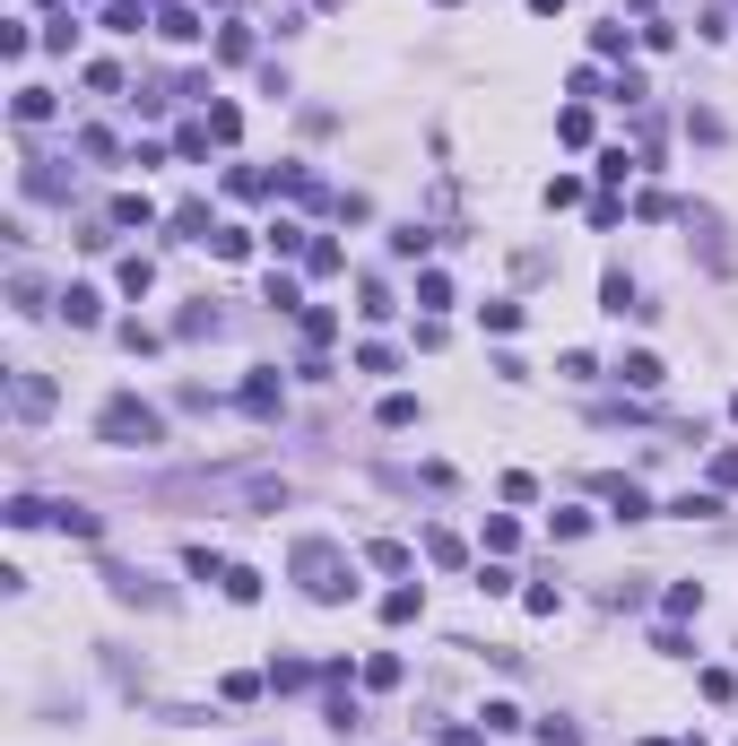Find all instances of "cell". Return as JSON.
I'll list each match as a JSON object with an SVG mask.
<instances>
[{
    "label": "cell",
    "instance_id": "cell-1",
    "mask_svg": "<svg viewBox=\"0 0 738 746\" xmlns=\"http://www.w3.org/2000/svg\"><path fill=\"white\" fill-rule=\"evenodd\" d=\"M287 573H296V591H304L313 608H339V599L357 591L348 547H331V538H296V547H287Z\"/></svg>",
    "mask_w": 738,
    "mask_h": 746
},
{
    "label": "cell",
    "instance_id": "cell-2",
    "mask_svg": "<svg viewBox=\"0 0 738 746\" xmlns=\"http://www.w3.org/2000/svg\"><path fill=\"white\" fill-rule=\"evenodd\" d=\"M96 443H114V452H148V443H165V417H157L139 391H114V399L96 408Z\"/></svg>",
    "mask_w": 738,
    "mask_h": 746
},
{
    "label": "cell",
    "instance_id": "cell-3",
    "mask_svg": "<svg viewBox=\"0 0 738 746\" xmlns=\"http://www.w3.org/2000/svg\"><path fill=\"white\" fill-rule=\"evenodd\" d=\"M53 399H61V391H53V373L9 365V417H18V426H44V417H53Z\"/></svg>",
    "mask_w": 738,
    "mask_h": 746
},
{
    "label": "cell",
    "instance_id": "cell-4",
    "mask_svg": "<svg viewBox=\"0 0 738 746\" xmlns=\"http://www.w3.org/2000/svg\"><path fill=\"white\" fill-rule=\"evenodd\" d=\"M678 218H687V235L704 244V269H722V278H730L738 252H730V226H722V209H678Z\"/></svg>",
    "mask_w": 738,
    "mask_h": 746
},
{
    "label": "cell",
    "instance_id": "cell-5",
    "mask_svg": "<svg viewBox=\"0 0 738 746\" xmlns=\"http://www.w3.org/2000/svg\"><path fill=\"white\" fill-rule=\"evenodd\" d=\"M235 399H244V417H278V408H287V382H278V365H252Z\"/></svg>",
    "mask_w": 738,
    "mask_h": 746
},
{
    "label": "cell",
    "instance_id": "cell-6",
    "mask_svg": "<svg viewBox=\"0 0 738 746\" xmlns=\"http://www.w3.org/2000/svg\"><path fill=\"white\" fill-rule=\"evenodd\" d=\"M600 503H609L616 521H651V512H660V503L643 496V478H600Z\"/></svg>",
    "mask_w": 738,
    "mask_h": 746
},
{
    "label": "cell",
    "instance_id": "cell-7",
    "mask_svg": "<svg viewBox=\"0 0 738 746\" xmlns=\"http://www.w3.org/2000/svg\"><path fill=\"white\" fill-rule=\"evenodd\" d=\"M105 591H114V599H130V608H165V591H157L139 564H105Z\"/></svg>",
    "mask_w": 738,
    "mask_h": 746
},
{
    "label": "cell",
    "instance_id": "cell-8",
    "mask_svg": "<svg viewBox=\"0 0 738 746\" xmlns=\"http://www.w3.org/2000/svg\"><path fill=\"white\" fill-rule=\"evenodd\" d=\"M53 313H61L70 330H96V322H105V287H61V304H53Z\"/></svg>",
    "mask_w": 738,
    "mask_h": 746
},
{
    "label": "cell",
    "instance_id": "cell-9",
    "mask_svg": "<svg viewBox=\"0 0 738 746\" xmlns=\"http://www.w3.org/2000/svg\"><path fill=\"white\" fill-rule=\"evenodd\" d=\"M157 35H165V44H200L209 26H200V9H192V0H165V9H157Z\"/></svg>",
    "mask_w": 738,
    "mask_h": 746
},
{
    "label": "cell",
    "instance_id": "cell-10",
    "mask_svg": "<svg viewBox=\"0 0 738 746\" xmlns=\"http://www.w3.org/2000/svg\"><path fill=\"white\" fill-rule=\"evenodd\" d=\"M165 226H174L183 244H218V209H209V200H183V209H174Z\"/></svg>",
    "mask_w": 738,
    "mask_h": 746
},
{
    "label": "cell",
    "instance_id": "cell-11",
    "mask_svg": "<svg viewBox=\"0 0 738 746\" xmlns=\"http://www.w3.org/2000/svg\"><path fill=\"white\" fill-rule=\"evenodd\" d=\"M600 313H616V322H625V313H651V304H643V287H634L625 269H609V278H600Z\"/></svg>",
    "mask_w": 738,
    "mask_h": 746
},
{
    "label": "cell",
    "instance_id": "cell-12",
    "mask_svg": "<svg viewBox=\"0 0 738 746\" xmlns=\"http://www.w3.org/2000/svg\"><path fill=\"white\" fill-rule=\"evenodd\" d=\"M218 330H227V313H218V304H209V295H200V304H183V313H174V339H218Z\"/></svg>",
    "mask_w": 738,
    "mask_h": 746
},
{
    "label": "cell",
    "instance_id": "cell-13",
    "mask_svg": "<svg viewBox=\"0 0 738 746\" xmlns=\"http://www.w3.org/2000/svg\"><path fill=\"white\" fill-rule=\"evenodd\" d=\"M261 244L278 252V260H304V252H313V235H304L296 218H269V226H261Z\"/></svg>",
    "mask_w": 738,
    "mask_h": 746
},
{
    "label": "cell",
    "instance_id": "cell-14",
    "mask_svg": "<svg viewBox=\"0 0 738 746\" xmlns=\"http://www.w3.org/2000/svg\"><path fill=\"white\" fill-rule=\"evenodd\" d=\"M616 382H625V391H660V382H669V365H660L651 348H634V357L616 365Z\"/></svg>",
    "mask_w": 738,
    "mask_h": 746
},
{
    "label": "cell",
    "instance_id": "cell-15",
    "mask_svg": "<svg viewBox=\"0 0 738 746\" xmlns=\"http://www.w3.org/2000/svg\"><path fill=\"white\" fill-rule=\"evenodd\" d=\"M296 330H304V348L322 357V348L339 339V313H331V304H304V313H296Z\"/></svg>",
    "mask_w": 738,
    "mask_h": 746
},
{
    "label": "cell",
    "instance_id": "cell-16",
    "mask_svg": "<svg viewBox=\"0 0 738 746\" xmlns=\"http://www.w3.org/2000/svg\"><path fill=\"white\" fill-rule=\"evenodd\" d=\"M105 218H114V235H123V226H157L148 191H114V209H105Z\"/></svg>",
    "mask_w": 738,
    "mask_h": 746
},
{
    "label": "cell",
    "instance_id": "cell-17",
    "mask_svg": "<svg viewBox=\"0 0 738 746\" xmlns=\"http://www.w3.org/2000/svg\"><path fill=\"white\" fill-rule=\"evenodd\" d=\"M53 304H61V295H44L35 278H9V313H26V322H35V313H53Z\"/></svg>",
    "mask_w": 738,
    "mask_h": 746
},
{
    "label": "cell",
    "instance_id": "cell-18",
    "mask_svg": "<svg viewBox=\"0 0 738 746\" xmlns=\"http://www.w3.org/2000/svg\"><path fill=\"white\" fill-rule=\"evenodd\" d=\"M9 114H18V130H35V123H53V96H44V88H18Z\"/></svg>",
    "mask_w": 738,
    "mask_h": 746
},
{
    "label": "cell",
    "instance_id": "cell-19",
    "mask_svg": "<svg viewBox=\"0 0 738 746\" xmlns=\"http://www.w3.org/2000/svg\"><path fill=\"white\" fill-rule=\"evenodd\" d=\"M79 156H88V165H114V156H123V139H114L105 123H88V130H79Z\"/></svg>",
    "mask_w": 738,
    "mask_h": 746
},
{
    "label": "cell",
    "instance_id": "cell-20",
    "mask_svg": "<svg viewBox=\"0 0 738 746\" xmlns=\"http://www.w3.org/2000/svg\"><path fill=\"white\" fill-rule=\"evenodd\" d=\"M218 61H227V70L252 61V26H244V18H227V26H218Z\"/></svg>",
    "mask_w": 738,
    "mask_h": 746
},
{
    "label": "cell",
    "instance_id": "cell-21",
    "mask_svg": "<svg viewBox=\"0 0 738 746\" xmlns=\"http://www.w3.org/2000/svg\"><path fill=\"white\" fill-rule=\"evenodd\" d=\"M227 191H235V200H261V191H278V174H261V165H227Z\"/></svg>",
    "mask_w": 738,
    "mask_h": 746
},
{
    "label": "cell",
    "instance_id": "cell-22",
    "mask_svg": "<svg viewBox=\"0 0 738 746\" xmlns=\"http://www.w3.org/2000/svg\"><path fill=\"white\" fill-rule=\"evenodd\" d=\"M0 521H9V529H35V521H53V503H44V496H9V503H0Z\"/></svg>",
    "mask_w": 738,
    "mask_h": 746
},
{
    "label": "cell",
    "instance_id": "cell-23",
    "mask_svg": "<svg viewBox=\"0 0 738 746\" xmlns=\"http://www.w3.org/2000/svg\"><path fill=\"white\" fill-rule=\"evenodd\" d=\"M105 26H114V35H139V26H157V18H148V0H105Z\"/></svg>",
    "mask_w": 738,
    "mask_h": 746
},
{
    "label": "cell",
    "instance_id": "cell-24",
    "mask_svg": "<svg viewBox=\"0 0 738 746\" xmlns=\"http://www.w3.org/2000/svg\"><path fill=\"white\" fill-rule=\"evenodd\" d=\"M669 512H678V521H722V487H695V496H678Z\"/></svg>",
    "mask_w": 738,
    "mask_h": 746
},
{
    "label": "cell",
    "instance_id": "cell-25",
    "mask_svg": "<svg viewBox=\"0 0 738 746\" xmlns=\"http://www.w3.org/2000/svg\"><path fill=\"white\" fill-rule=\"evenodd\" d=\"M373 417H382L391 434H400V426H417V391H382V408H373Z\"/></svg>",
    "mask_w": 738,
    "mask_h": 746
},
{
    "label": "cell",
    "instance_id": "cell-26",
    "mask_svg": "<svg viewBox=\"0 0 738 746\" xmlns=\"http://www.w3.org/2000/svg\"><path fill=\"white\" fill-rule=\"evenodd\" d=\"M269 686H278V695H304V686H322V668H304V660H278V668H269Z\"/></svg>",
    "mask_w": 738,
    "mask_h": 746
},
{
    "label": "cell",
    "instance_id": "cell-27",
    "mask_svg": "<svg viewBox=\"0 0 738 746\" xmlns=\"http://www.w3.org/2000/svg\"><path fill=\"white\" fill-rule=\"evenodd\" d=\"M366 564H373V573H408V564H417V556H408V547H400V538H373V547H366Z\"/></svg>",
    "mask_w": 738,
    "mask_h": 746
},
{
    "label": "cell",
    "instance_id": "cell-28",
    "mask_svg": "<svg viewBox=\"0 0 738 746\" xmlns=\"http://www.w3.org/2000/svg\"><path fill=\"white\" fill-rule=\"evenodd\" d=\"M304 269H313V278H339V269H348V252L331 244V235H313V252H304Z\"/></svg>",
    "mask_w": 738,
    "mask_h": 746
},
{
    "label": "cell",
    "instance_id": "cell-29",
    "mask_svg": "<svg viewBox=\"0 0 738 746\" xmlns=\"http://www.w3.org/2000/svg\"><path fill=\"white\" fill-rule=\"evenodd\" d=\"M200 123H209V139H218V148H235V130H244V114H235V105H227V96H218V105H209V114H200Z\"/></svg>",
    "mask_w": 738,
    "mask_h": 746
},
{
    "label": "cell",
    "instance_id": "cell-30",
    "mask_svg": "<svg viewBox=\"0 0 738 746\" xmlns=\"http://www.w3.org/2000/svg\"><path fill=\"white\" fill-rule=\"evenodd\" d=\"M556 139H565V148H591V105H565V114H556Z\"/></svg>",
    "mask_w": 738,
    "mask_h": 746
},
{
    "label": "cell",
    "instance_id": "cell-31",
    "mask_svg": "<svg viewBox=\"0 0 738 746\" xmlns=\"http://www.w3.org/2000/svg\"><path fill=\"white\" fill-rule=\"evenodd\" d=\"M426 617V591H391V599H382V625H417Z\"/></svg>",
    "mask_w": 738,
    "mask_h": 746
},
{
    "label": "cell",
    "instance_id": "cell-32",
    "mask_svg": "<svg viewBox=\"0 0 738 746\" xmlns=\"http://www.w3.org/2000/svg\"><path fill=\"white\" fill-rule=\"evenodd\" d=\"M218 695H227V703H252V695H269V677H252V668H227V677H218Z\"/></svg>",
    "mask_w": 738,
    "mask_h": 746
},
{
    "label": "cell",
    "instance_id": "cell-33",
    "mask_svg": "<svg viewBox=\"0 0 738 746\" xmlns=\"http://www.w3.org/2000/svg\"><path fill=\"white\" fill-rule=\"evenodd\" d=\"M357 313H366V322H391L400 304H391V287H382V278H366V287H357Z\"/></svg>",
    "mask_w": 738,
    "mask_h": 746
},
{
    "label": "cell",
    "instance_id": "cell-34",
    "mask_svg": "<svg viewBox=\"0 0 738 746\" xmlns=\"http://www.w3.org/2000/svg\"><path fill=\"white\" fill-rule=\"evenodd\" d=\"M218 591H227L235 608H252V599H261V573H252V564H227V582H218Z\"/></svg>",
    "mask_w": 738,
    "mask_h": 746
},
{
    "label": "cell",
    "instance_id": "cell-35",
    "mask_svg": "<svg viewBox=\"0 0 738 746\" xmlns=\"http://www.w3.org/2000/svg\"><path fill=\"white\" fill-rule=\"evenodd\" d=\"M35 53V35H26V18H0V61H26Z\"/></svg>",
    "mask_w": 738,
    "mask_h": 746
},
{
    "label": "cell",
    "instance_id": "cell-36",
    "mask_svg": "<svg viewBox=\"0 0 738 746\" xmlns=\"http://www.w3.org/2000/svg\"><path fill=\"white\" fill-rule=\"evenodd\" d=\"M417 304L443 313V304H452V278H443V269H417Z\"/></svg>",
    "mask_w": 738,
    "mask_h": 746
},
{
    "label": "cell",
    "instance_id": "cell-37",
    "mask_svg": "<svg viewBox=\"0 0 738 746\" xmlns=\"http://www.w3.org/2000/svg\"><path fill=\"white\" fill-rule=\"evenodd\" d=\"M53 521H61L70 538H105V521H96V512H79V503H53Z\"/></svg>",
    "mask_w": 738,
    "mask_h": 746
},
{
    "label": "cell",
    "instance_id": "cell-38",
    "mask_svg": "<svg viewBox=\"0 0 738 746\" xmlns=\"http://www.w3.org/2000/svg\"><path fill=\"white\" fill-rule=\"evenodd\" d=\"M426 564H470V547L452 529H426Z\"/></svg>",
    "mask_w": 738,
    "mask_h": 746
},
{
    "label": "cell",
    "instance_id": "cell-39",
    "mask_svg": "<svg viewBox=\"0 0 738 746\" xmlns=\"http://www.w3.org/2000/svg\"><path fill=\"white\" fill-rule=\"evenodd\" d=\"M322 721H331V730H357L366 712H357V695H348V686H331V703H322Z\"/></svg>",
    "mask_w": 738,
    "mask_h": 746
},
{
    "label": "cell",
    "instance_id": "cell-40",
    "mask_svg": "<svg viewBox=\"0 0 738 746\" xmlns=\"http://www.w3.org/2000/svg\"><path fill=\"white\" fill-rule=\"evenodd\" d=\"M357 677H366L373 695H382V686H400V651H373V660H366V668H357Z\"/></svg>",
    "mask_w": 738,
    "mask_h": 746
},
{
    "label": "cell",
    "instance_id": "cell-41",
    "mask_svg": "<svg viewBox=\"0 0 738 746\" xmlns=\"http://www.w3.org/2000/svg\"><path fill=\"white\" fill-rule=\"evenodd\" d=\"M114 278H123V295H148V287H157V269H148V252H130V260L114 269Z\"/></svg>",
    "mask_w": 738,
    "mask_h": 746
},
{
    "label": "cell",
    "instance_id": "cell-42",
    "mask_svg": "<svg viewBox=\"0 0 738 746\" xmlns=\"http://www.w3.org/2000/svg\"><path fill=\"white\" fill-rule=\"evenodd\" d=\"M512 547H521V521H512V512H495V521H487V556H512Z\"/></svg>",
    "mask_w": 738,
    "mask_h": 746
},
{
    "label": "cell",
    "instance_id": "cell-43",
    "mask_svg": "<svg viewBox=\"0 0 738 746\" xmlns=\"http://www.w3.org/2000/svg\"><path fill=\"white\" fill-rule=\"evenodd\" d=\"M269 304H278V313H304V287H296L287 269H269Z\"/></svg>",
    "mask_w": 738,
    "mask_h": 746
},
{
    "label": "cell",
    "instance_id": "cell-44",
    "mask_svg": "<svg viewBox=\"0 0 738 746\" xmlns=\"http://www.w3.org/2000/svg\"><path fill=\"white\" fill-rule=\"evenodd\" d=\"M183 564H192L200 582H227V556H218V547H183Z\"/></svg>",
    "mask_w": 738,
    "mask_h": 746
},
{
    "label": "cell",
    "instance_id": "cell-45",
    "mask_svg": "<svg viewBox=\"0 0 738 746\" xmlns=\"http://www.w3.org/2000/svg\"><path fill=\"white\" fill-rule=\"evenodd\" d=\"M521 608H530V617H556V608H565V591H556V582H530V591H521Z\"/></svg>",
    "mask_w": 738,
    "mask_h": 746
},
{
    "label": "cell",
    "instance_id": "cell-46",
    "mask_svg": "<svg viewBox=\"0 0 738 746\" xmlns=\"http://www.w3.org/2000/svg\"><path fill=\"white\" fill-rule=\"evenodd\" d=\"M660 608H669V617H695V608H704V582H669V599H660Z\"/></svg>",
    "mask_w": 738,
    "mask_h": 746
},
{
    "label": "cell",
    "instance_id": "cell-47",
    "mask_svg": "<svg viewBox=\"0 0 738 746\" xmlns=\"http://www.w3.org/2000/svg\"><path fill=\"white\" fill-rule=\"evenodd\" d=\"M609 96H625V105H643V96H651V79H643V70L625 61V70H616V79H609Z\"/></svg>",
    "mask_w": 738,
    "mask_h": 746
},
{
    "label": "cell",
    "instance_id": "cell-48",
    "mask_svg": "<svg viewBox=\"0 0 738 746\" xmlns=\"http://www.w3.org/2000/svg\"><path fill=\"white\" fill-rule=\"evenodd\" d=\"M426 244H435L426 226H391V252H400V260H426Z\"/></svg>",
    "mask_w": 738,
    "mask_h": 746
},
{
    "label": "cell",
    "instance_id": "cell-49",
    "mask_svg": "<svg viewBox=\"0 0 738 746\" xmlns=\"http://www.w3.org/2000/svg\"><path fill=\"white\" fill-rule=\"evenodd\" d=\"M478 591H487V599H504V591H512V564H504V556H487V564H478Z\"/></svg>",
    "mask_w": 738,
    "mask_h": 746
},
{
    "label": "cell",
    "instance_id": "cell-50",
    "mask_svg": "<svg viewBox=\"0 0 738 746\" xmlns=\"http://www.w3.org/2000/svg\"><path fill=\"white\" fill-rule=\"evenodd\" d=\"M209 252H218V260H252V235H244V226H218V244H209Z\"/></svg>",
    "mask_w": 738,
    "mask_h": 746
},
{
    "label": "cell",
    "instance_id": "cell-51",
    "mask_svg": "<svg viewBox=\"0 0 738 746\" xmlns=\"http://www.w3.org/2000/svg\"><path fill=\"white\" fill-rule=\"evenodd\" d=\"M634 218H643V226H660V218H678V200H669V191H643V200H634Z\"/></svg>",
    "mask_w": 738,
    "mask_h": 746
},
{
    "label": "cell",
    "instance_id": "cell-52",
    "mask_svg": "<svg viewBox=\"0 0 738 746\" xmlns=\"http://www.w3.org/2000/svg\"><path fill=\"white\" fill-rule=\"evenodd\" d=\"M547 529H556V538H583V529H591V512H574V503H556V512H547Z\"/></svg>",
    "mask_w": 738,
    "mask_h": 746
},
{
    "label": "cell",
    "instance_id": "cell-53",
    "mask_svg": "<svg viewBox=\"0 0 738 746\" xmlns=\"http://www.w3.org/2000/svg\"><path fill=\"white\" fill-rule=\"evenodd\" d=\"M357 373H400V357H391L382 339H366V348H357Z\"/></svg>",
    "mask_w": 738,
    "mask_h": 746
},
{
    "label": "cell",
    "instance_id": "cell-54",
    "mask_svg": "<svg viewBox=\"0 0 738 746\" xmlns=\"http://www.w3.org/2000/svg\"><path fill=\"white\" fill-rule=\"evenodd\" d=\"M174 148H183V156H209L218 139H209V123H183V130H174Z\"/></svg>",
    "mask_w": 738,
    "mask_h": 746
},
{
    "label": "cell",
    "instance_id": "cell-55",
    "mask_svg": "<svg viewBox=\"0 0 738 746\" xmlns=\"http://www.w3.org/2000/svg\"><path fill=\"white\" fill-rule=\"evenodd\" d=\"M495 496H504V503H530V496H539V478H530V469H504V487H495Z\"/></svg>",
    "mask_w": 738,
    "mask_h": 746
},
{
    "label": "cell",
    "instance_id": "cell-56",
    "mask_svg": "<svg viewBox=\"0 0 738 746\" xmlns=\"http://www.w3.org/2000/svg\"><path fill=\"white\" fill-rule=\"evenodd\" d=\"M591 53L600 61H625V26H591Z\"/></svg>",
    "mask_w": 738,
    "mask_h": 746
},
{
    "label": "cell",
    "instance_id": "cell-57",
    "mask_svg": "<svg viewBox=\"0 0 738 746\" xmlns=\"http://www.w3.org/2000/svg\"><path fill=\"white\" fill-rule=\"evenodd\" d=\"M530 730H539V746H583V730H574V721H530Z\"/></svg>",
    "mask_w": 738,
    "mask_h": 746
},
{
    "label": "cell",
    "instance_id": "cell-58",
    "mask_svg": "<svg viewBox=\"0 0 738 746\" xmlns=\"http://www.w3.org/2000/svg\"><path fill=\"white\" fill-rule=\"evenodd\" d=\"M713 487H722V496L738 487V443H722V452H713Z\"/></svg>",
    "mask_w": 738,
    "mask_h": 746
},
{
    "label": "cell",
    "instance_id": "cell-59",
    "mask_svg": "<svg viewBox=\"0 0 738 746\" xmlns=\"http://www.w3.org/2000/svg\"><path fill=\"white\" fill-rule=\"evenodd\" d=\"M487 738H495V730H470V721H452V730H443L435 746H487Z\"/></svg>",
    "mask_w": 738,
    "mask_h": 746
},
{
    "label": "cell",
    "instance_id": "cell-60",
    "mask_svg": "<svg viewBox=\"0 0 738 746\" xmlns=\"http://www.w3.org/2000/svg\"><path fill=\"white\" fill-rule=\"evenodd\" d=\"M304 9H339V0H304Z\"/></svg>",
    "mask_w": 738,
    "mask_h": 746
},
{
    "label": "cell",
    "instance_id": "cell-61",
    "mask_svg": "<svg viewBox=\"0 0 738 746\" xmlns=\"http://www.w3.org/2000/svg\"><path fill=\"white\" fill-rule=\"evenodd\" d=\"M643 746H669V738H643Z\"/></svg>",
    "mask_w": 738,
    "mask_h": 746
},
{
    "label": "cell",
    "instance_id": "cell-62",
    "mask_svg": "<svg viewBox=\"0 0 738 746\" xmlns=\"http://www.w3.org/2000/svg\"><path fill=\"white\" fill-rule=\"evenodd\" d=\"M79 9H96V0H79Z\"/></svg>",
    "mask_w": 738,
    "mask_h": 746
},
{
    "label": "cell",
    "instance_id": "cell-63",
    "mask_svg": "<svg viewBox=\"0 0 738 746\" xmlns=\"http://www.w3.org/2000/svg\"><path fill=\"white\" fill-rule=\"evenodd\" d=\"M227 9H235V0H227Z\"/></svg>",
    "mask_w": 738,
    "mask_h": 746
}]
</instances>
